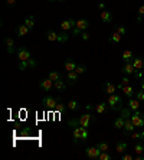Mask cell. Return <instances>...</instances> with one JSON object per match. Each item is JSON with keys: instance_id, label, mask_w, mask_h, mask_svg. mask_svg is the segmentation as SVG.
Returning <instances> with one entry per match:
<instances>
[{"instance_id": "6da1fadb", "label": "cell", "mask_w": 144, "mask_h": 160, "mask_svg": "<svg viewBox=\"0 0 144 160\" xmlns=\"http://www.w3.org/2000/svg\"><path fill=\"white\" fill-rule=\"evenodd\" d=\"M92 121H95V116H92L91 114V111L89 112H85V114H82L79 118H72V120H69L68 121V127H78V126H82V127H87L88 128L89 127V124L92 123Z\"/></svg>"}, {"instance_id": "7a4b0ae2", "label": "cell", "mask_w": 144, "mask_h": 160, "mask_svg": "<svg viewBox=\"0 0 144 160\" xmlns=\"http://www.w3.org/2000/svg\"><path fill=\"white\" fill-rule=\"evenodd\" d=\"M108 107L112 110V111H121L122 108V97L118 94H111L107 100Z\"/></svg>"}, {"instance_id": "3957f363", "label": "cell", "mask_w": 144, "mask_h": 160, "mask_svg": "<svg viewBox=\"0 0 144 160\" xmlns=\"http://www.w3.org/2000/svg\"><path fill=\"white\" fill-rule=\"evenodd\" d=\"M45 36H46V39H48V41H51V42H61V43H63V42H67L68 39H69L68 32L56 33V32H53V30H48V32L45 33Z\"/></svg>"}, {"instance_id": "277c9868", "label": "cell", "mask_w": 144, "mask_h": 160, "mask_svg": "<svg viewBox=\"0 0 144 160\" xmlns=\"http://www.w3.org/2000/svg\"><path fill=\"white\" fill-rule=\"evenodd\" d=\"M36 67H37V61H35L33 58H30L27 61H19V63H17L19 71H26L29 68H36Z\"/></svg>"}, {"instance_id": "5b68a950", "label": "cell", "mask_w": 144, "mask_h": 160, "mask_svg": "<svg viewBox=\"0 0 144 160\" xmlns=\"http://www.w3.org/2000/svg\"><path fill=\"white\" fill-rule=\"evenodd\" d=\"M59 101H61L59 98H55V97H52V95H46V97H43V100H42V104H43L46 108L55 110L56 104H58Z\"/></svg>"}, {"instance_id": "8992f818", "label": "cell", "mask_w": 144, "mask_h": 160, "mask_svg": "<svg viewBox=\"0 0 144 160\" xmlns=\"http://www.w3.org/2000/svg\"><path fill=\"white\" fill-rule=\"evenodd\" d=\"M131 121L134 123L136 127H144V114L141 111H134L131 114Z\"/></svg>"}, {"instance_id": "52a82bcc", "label": "cell", "mask_w": 144, "mask_h": 160, "mask_svg": "<svg viewBox=\"0 0 144 160\" xmlns=\"http://www.w3.org/2000/svg\"><path fill=\"white\" fill-rule=\"evenodd\" d=\"M85 154L88 159H92V160H98L100 159V154H101V150L98 147H88V149H85Z\"/></svg>"}, {"instance_id": "ba28073f", "label": "cell", "mask_w": 144, "mask_h": 160, "mask_svg": "<svg viewBox=\"0 0 144 160\" xmlns=\"http://www.w3.org/2000/svg\"><path fill=\"white\" fill-rule=\"evenodd\" d=\"M17 58L19 61H27L32 58V53H30V51L27 48L20 46V48H17Z\"/></svg>"}, {"instance_id": "9c48e42d", "label": "cell", "mask_w": 144, "mask_h": 160, "mask_svg": "<svg viewBox=\"0 0 144 160\" xmlns=\"http://www.w3.org/2000/svg\"><path fill=\"white\" fill-rule=\"evenodd\" d=\"M39 88L43 89V91H52L53 89V81L51 78H45V79H41L39 81Z\"/></svg>"}, {"instance_id": "30bf717a", "label": "cell", "mask_w": 144, "mask_h": 160, "mask_svg": "<svg viewBox=\"0 0 144 160\" xmlns=\"http://www.w3.org/2000/svg\"><path fill=\"white\" fill-rule=\"evenodd\" d=\"M75 26H77V20H74V19H68V20H63V22L61 23V29H62L63 32H69V30H72Z\"/></svg>"}, {"instance_id": "8fae6325", "label": "cell", "mask_w": 144, "mask_h": 160, "mask_svg": "<svg viewBox=\"0 0 144 160\" xmlns=\"http://www.w3.org/2000/svg\"><path fill=\"white\" fill-rule=\"evenodd\" d=\"M121 72L124 75H134L136 74V68H134L133 62H124V65H122V68H121Z\"/></svg>"}, {"instance_id": "7c38bea8", "label": "cell", "mask_w": 144, "mask_h": 160, "mask_svg": "<svg viewBox=\"0 0 144 160\" xmlns=\"http://www.w3.org/2000/svg\"><path fill=\"white\" fill-rule=\"evenodd\" d=\"M134 130H136V126H134V123L131 121V117L126 118V123H124V136H130Z\"/></svg>"}, {"instance_id": "4fadbf2b", "label": "cell", "mask_w": 144, "mask_h": 160, "mask_svg": "<svg viewBox=\"0 0 144 160\" xmlns=\"http://www.w3.org/2000/svg\"><path fill=\"white\" fill-rule=\"evenodd\" d=\"M4 45H6V52L9 55L15 52V41H13V38H4Z\"/></svg>"}, {"instance_id": "5bb4252c", "label": "cell", "mask_w": 144, "mask_h": 160, "mask_svg": "<svg viewBox=\"0 0 144 160\" xmlns=\"http://www.w3.org/2000/svg\"><path fill=\"white\" fill-rule=\"evenodd\" d=\"M102 89H104V92H107L108 95H111V94H115V91H117V85H114V84L105 81L102 84Z\"/></svg>"}, {"instance_id": "9a60e30c", "label": "cell", "mask_w": 144, "mask_h": 160, "mask_svg": "<svg viewBox=\"0 0 144 160\" xmlns=\"http://www.w3.org/2000/svg\"><path fill=\"white\" fill-rule=\"evenodd\" d=\"M30 29L27 26H26L25 23H22V25H19L17 28H16V35H17L19 38L20 36H26V35H29Z\"/></svg>"}, {"instance_id": "2e32d148", "label": "cell", "mask_w": 144, "mask_h": 160, "mask_svg": "<svg viewBox=\"0 0 144 160\" xmlns=\"http://www.w3.org/2000/svg\"><path fill=\"white\" fill-rule=\"evenodd\" d=\"M63 67H65L67 72L75 71V68H77V62H75L72 58H67V59H65V62H63Z\"/></svg>"}, {"instance_id": "e0dca14e", "label": "cell", "mask_w": 144, "mask_h": 160, "mask_svg": "<svg viewBox=\"0 0 144 160\" xmlns=\"http://www.w3.org/2000/svg\"><path fill=\"white\" fill-rule=\"evenodd\" d=\"M133 65H134V68H136V71H143L144 58H141V56H136V58L133 59Z\"/></svg>"}, {"instance_id": "ac0fdd59", "label": "cell", "mask_w": 144, "mask_h": 160, "mask_svg": "<svg viewBox=\"0 0 144 160\" xmlns=\"http://www.w3.org/2000/svg\"><path fill=\"white\" fill-rule=\"evenodd\" d=\"M72 138H74L75 144H79V143L82 142L81 140V128H79V127H74V128H72Z\"/></svg>"}, {"instance_id": "d6986e66", "label": "cell", "mask_w": 144, "mask_h": 160, "mask_svg": "<svg viewBox=\"0 0 144 160\" xmlns=\"http://www.w3.org/2000/svg\"><path fill=\"white\" fill-rule=\"evenodd\" d=\"M121 58H122V61H124V62H133V59L136 58V55H134L130 49H126V51L121 53Z\"/></svg>"}, {"instance_id": "ffe728a7", "label": "cell", "mask_w": 144, "mask_h": 160, "mask_svg": "<svg viewBox=\"0 0 144 160\" xmlns=\"http://www.w3.org/2000/svg\"><path fill=\"white\" fill-rule=\"evenodd\" d=\"M78 77H79V75H78L75 71L68 72V74H67V81H68V84H69V85H74V84H77V82H78Z\"/></svg>"}, {"instance_id": "44dd1931", "label": "cell", "mask_w": 144, "mask_h": 160, "mask_svg": "<svg viewBox=\"0 0 144 160\" xmlns=\"http://www.w3.org/2000/svg\"><path fill=\"white\" fill-rule=\"evenodd\" d=\"M121 91H122V94H124V95H126L127 98H133V97H134V94H136V89H134L131 85L122 87Z\"/></svg>"}, {"instance_id": "7402d4cb", "label": "cell", "mask_w": 144, "mask_h": 160, "mask_svg": "<svg viewBox=\"0 0 144 160\" xmlns=\"http://www.w3.org/2000/svg\"><path fill=\"white\" fill-rule=\"evenodd\" d=\"M67 107H68V110H71V111H79V110H81V104H79L77 100L68 101V102H67Z\"/></svg>"}, {"instance_id": "603a6c76", "label": "cell", "mask_w": 144, "mask_h": 160, "mask_svg": "<svg viewBox=\"0 0 144 160\" xmlns=\"http://www.w3.org/2000/svg\"><path fill=\"white\" fill-rule=\"evenodd\" d=\"M127 107H128L130 110H133V111H137V110L140 108V101L137 100V98H128V104H127Z\"/></svg>"}, {"instance_id": "cb8c5ba5", "label": "cell", "mask_w": 144, "mask_h": 160, "mask_svg": "<svg viewBox=\"0 0 144 160\" xmlns=\"http://www.w3.org/2000/svg\"><path fill=\"white\" fill-rule=\"evenodd\" d=\"M101 20H102L104 23H110L112 22V15H111L110 10H101Z\"/></svg>"}, {"instance_id": "d4e9b609", "label": "cell", "mask_w": 144, "mask_h": 160, "mask_svg": "<svg viewBox=\"0 0 144 160\" xmlns=\"http://www.w3.org/2000/svg\"><path fill=\"white\" fill-rule=\"evenodd\" d=\"M95 112L97 114H105V112H108V104L107 102H100V104H97Z\"/></svg>"}, {"instance_id": "484cf974", "label": "cell", "mask_w": 144, "mask_h": 160, "mask_svg": "<svg viewBox=\"0 0 144 160\" xmlns=\"http://www.w3.org/2000/svg\"><path fill=\"white\" fill-rule=\"evenodd\" d=\"M77 28H79L82 32H84V30H87L89 28V20H88V19H78V20H77Z\"/></svg>"}, {"instance_id": "4316f807", "label": "cell", "mask_w": 144, "mask_h": 160, "mask_svg": "<svg viewBox=\"0 0 144 160\" xmlns=\"http://www.w3.org/2000/svg\"><path fill=\"white\" fill-rule=\"evenodd\" d=\"M53 88L58 89V91H65L67 89V82H65V79H59V81H55L53 82Z\"/></svg>"}, {"instance_id": "83f0119b", "label": "cell", "mask_w": 144, "mask_h": 160, "mask_svg": "<svg viewBox=\"0 0 144 160\" xmlns=\"http://www.w3.org/2000/svg\"><path fill=\"white\" fill-rule=\"evenodd\" d=\"M108 42H112V43H120L121 42V35L118 33V32H112V33L108 36Z\"/></svg>"}, {"instance_id": "f1b7e54d", "label": "cell", "mask_w": 144, "mask_h": 160, "mask_svg": "<svg viewBox=\"0 0 144 160\" xmlns=\"http://www.w3.org/2000/svg\"><path fill=\"white\" fill-rule=\"evenodd\" d=\"M124 123H126V118H124V117H117V118L114 120V127L117 130H121V128H124Z\"/></svg>"}, {"instance_id": "f546056e", "label": "cell", "mask_w": 144, "mask_h": 160, "mask_svg": "<svg viewBox=\"0 0 144 160\" xmlns=\"http://www.w3.org/2000/svg\"><path fill=\"white\" fill-rule=\"evenodd\" d=\"M23 23H25V25H26L27 28H29L30 30L33 29L35 25H36V23H35V18H33V16H27V18L25 19V22H23Z\"/></svg>"}, {"instance_id": "4dcf8cb0", "label": "cell", "mask_w": 144, "mask_h": 160, "mask_svg": "<svg viewBox=\"0 0 144 160\" xmlns=\"http://www.w3.org/2000/svg\"><path fill=\"white\" fill-rule=\"evenodd\" d=\"M78 127L81 128V140H82V142H87V140H88V137H89L88 128H87V127H82V126H78Z\"/></svg>"}, {"instance_id": "1f68e13d", "label": "cell", "mask_w": 144, "mask_h": 160, "mask_svg": "<svg viewBox=\"0 0 144 160\" xmlns=\"http://www.w3.org/2000/svg\"><path fill=\"white\" fill-rule=\"evenodd\" d=\"M127 143L126 142H118L117 143V146H115V150H117V153H124L127 150Z\"/></svg>"}, {"instance_id": "d6a6232c", "label": "cell", "mask_w": 144, "mask_h": 160, "mask_svg": "<svg viewBox=\"0 0 144 160\" xmlns=\"http://www.w3.org/2000/svg\"><path fill=\"white\" fill-rule=\"evenodd\" d=\"M48 78H51L52 81L55 82V81H59V79H62L63 77L59 74V72H56V71H51V72H49V75H48Z\"/></svg>"}, {"instance_id": "836d02e7", "label": "cell", "mask_w": 144, "mask_h": 160, "mask_svg": "<svg viewBox=\"0 0 144 160\" xmlns=\"http://www.w3.org/2000/svg\"><path fill=\"white\" fill-rule=\"evenodd\" d=\"M134 152H136L137 156H138V154H141V153L144 152V142L143 143H137V144L134 146Z\"/></svg>"}, {"instance_id": "e575fe53", "label": "cell", "mask_w": 144, "mask_h": 160, "mask_svg": "<svg viewBox=\"0 0 144 160\" xmlns=\"http://www.w3.org/2000/svg\"><path fill=\"white\" fill-rule=\"evenodd\" d=\"M114 30H115V32H118V33L121 35V36H122V35H126V33H127V28H126V26H122V25H115V26H114Z\"/></svg>"}, {"instance_id": "d590c367", "label": "cell", "mask_w": 144, "mask_h": 160, "mask_svg": "<svg viewBox=\"0 0 144 160\" xmlns=\"http://www.w3.org/2000/svg\"><path fill=\"white\" fill-rule=\"evenodd\" d=\"M97 147H98L101 152H108V150H110V146H108V143H105V142L97 143Z\"/></svg>"}, {"instance_id": "8d00e7d4", "label": "cell", "mask_w": 144, "mask_h": 160, "mask_svg": "<svg viewBox=\"0 0 144 160\" xmlns=\"http://www.w3.org/2000/svg\"><path fill=\"white\" fill-rule=\"evenodd\" d=\"M67 104H63V102H61V101H59V102H58V104H56V107H55V111L56 112H63V111H65V110H67Z\"/></svg>"}, {"instance_id": "74e56055", "label": "cell", "mask_w": 144, "mask_h": 160, "mask_svg": "<svg viewBox=\"0 0 144 160\" xmlns=\"http://www.w3.org/2000/svg\"><path fill=\"white\" fill-rule=\"evenodd\" d=\"M98 160H112V154H110L108 152H101Z\"/></svg>"}, {"instance_id": "f35d334b", "label": "cell", "mask_w": 144, "mask_h": 160, "mask_svg": "<svg viewBox=\"0 0 144 160\" xmlns=\"http://www.w3.org/2000/svg\"><path fill=\"white\" fill-rule=\"evenodd\" d=\"M134 97H136L137 100L140 101V102H144V89H140V91H136V94H134Z\"/></svg>"}, {"instance_id": "ab89813d", "label": "cell", "mask_w": 144, "mask_h": 160, "mask_svg": "<svg viewBox=\"0 0 144 160\" xmlns=\"http://www.w3.org/2000/svg\"><path fill=\"white\" fill-rule=\"evenodd\" d=\"M121 117H124V118H130L131 117V112H130V108L128 107H122L121 108Z\"/></svg>"}, {"instance_id": "60d3db41", "label": "cell", "mask_w": 144, "mask_h": 160, "mask_svg": "<svg viewBox=\"0 0 144 160\" xmlns=\"http://www.w3.org/2000/svg\"><path fill=\"white\" fill-rule=\"evenodd\" d=\"M87 69H88V68L85 67V65H77V68H75V72H77L78 75H81V74H84V72H87Z\"/></svg>"}, {"instance_id": "b9f144b4", "label": "cell", "mask_w": 144, "mask_h": 160, "mask_svg": "<svg viewBox=\"0 0 144 160\" xmlns=\"http://www.w3.org/2000/svg\"><path fill=\"white\" fill-rule=\"evenodd\" d=\"M81 33H82V30L79 29V28H77V26L71 30V35H72V36H81Z\"/></svg>"}, {"instance_id": "7bdbcfd3", "label": "cell", "mask_w": 144, "mask_h": 160, "mask_svg": "<svg viewBox=\"0 0 144 160\" xmlns=\"http://www.w3.org/2000/svg\"><path fill=\"white\" fill-rule=\"evenodd\" d=\"M81 38L84 39V41H89V38H91V35H89L88 32H87V30H84V32L81 33Z\"/></svg>"}, {"instance_id": "ee69618b", "label": "cell", "mask_w": 144, "mask_h": 160, "mask_svg": "<svg viewBox=\"0 0 144 160\" xmlns=\"http://www.w3.org/2000/svg\"><path fill=\"white\" fill-rule=\"evenodd\" d=\"M130 136H131V138H134V140H141V133H131Z\"/></svg>"}, {"instance_id": "f6af8a7d", "label": "cell", "mask_w": 144, "mask_h": 160, "mask_svg": "<svg viewBox=\"0 0 144 160\" xmlns=\"http://www.w3.org/2000/svg\"><path fill=\"white\" fill-rule=\"evenodd\" d=\"M121 85H122V87L130 85V78H128V77H124V78L121 79Z\"/></svg>"}, {"instance_id": "bcb514c9", "label": "cell", "mask_w": 144, "mask_h": 160, "mask_svg": "<svg viewBox=\"0 0 144 160\" xmlns=\"http://www.w3.org/2000/svg\"><path fill=\"white\" fill-rule=\"evenodd\" d=\"M121 159H122V160H133L134 156H133V154H122Z\"/></svg>"}, {"instance_id": "7dc6e473", "label": "cell", "mask_w": 144, "mask_h": 160, "mask_svg": "<svg viewBox=\"0 0 144 160\" xmlns=\"http://www.w3.org/2000/svg\"><path fill=\"white\" fill-rule=\"evenodd\" d=\"M138 16H141V18L144 19V4L138 8Z\"/></svg>"}, {"instance_id": "c3c4849f", "label": "cell", "mask_w": 144, "mask_h": 160, "mask_svg": "<svg viewBox=\"0 0 144 160\" xmlns=\"http://www.w3.org/2000/svg\"><path fill=\"white\" fill-rule=\"evenodd\" d=\"M6 4H7L9 8H12V6H15L16 4V0H6Z\"/></svg>"}, {"instance_id": "681fc988", "label": "cell", "mask_w": 144, "mask_h": 160, "mask_svg": "<svg viewBox=\"0 0 144 160\" xmlns=\"http://www.w3.org/2000/svg\"><path fill=\"white\" fill-rule=\"evenodd\" d=\"M98 9H100V10H105V3L100 2V3H98Z\"/></svg>"}, {"instance_id": "f907efd6", "label": "cell", "mask_w": 144, "mask_h": 160, "mask_svg": "<svg viewBox=\"0 0 144 160\" xmlns=\"http://www.w3.org/2000/svg\"><path fill=\"white\" fill-rule=\"evenodd\" d=\"M87 110H88V111H92V110L95 111V107H94L92 104H88V105H87Z\"/></svg>"}, {"instance_id": "816d5d0a", "label": "cell", "mask_w": 144, "mask_h": 160, "mask_svg": "<svg viewBox=\"0 0 144 160\" xmlns=\"http://www.w3.org/2000/svg\"><path fill=\"white\" fill-rule=\"evenodd\" d=\"M143 22V18L141 16H137V23H141Z\"/></svg>"}, {"instance_id": "f5cc1de1", "label": "cell", "mask_w": 144, "mask_h": 160, "mask_svg": "<svg viewBox=\"0 0 144 160\" xmlns=\"http://www.w3.org/2000/svg\"><path fill=\"white\" fill-rule=\"evenodd\" d=\"M141 142H144V130L141 131Z\"/></svg>"}, {"instance_id": "db71d44e", "label": "cell", "mask_w": 144, "mask_h": 160, "mask_svg": "<svg viewBox=\"0 0 144 160\" xmlns=\"http://www.w3.org/2000/svg\"><path fill=\"white\" fill-rule=\"evenodd\" d=\"M141 89H144V79H143V82H141Z\"/></svg>"}, {"instance_id": "11a10c76", "label": "cell", "mask_w": 144, "mask_h": 160, "mask_svg": "<svg viewBox=\"0 0 144 160\" xmlns=\"http://www.w3.org/2000/svg\"><path fill=\"white\" fill-rule=\"evenodd\" d=\"M59 2H61V3H65V2H67V0H59Z\"/></svg>"}, {"instance_id": "9f6ffc18", "label": "cell", "mask_w": 144, "mask_h": 160, "mask_svg": "<svg viewBox=\"0 0 144 160\" xmlns=\"http://www.w3.org/2000/svg\"><path fill=\"white\" fill-rule=\"evenodd\" d=\"M48 2H59V0H48Z\"/></svg>"}, {"instance_id": "6f0895ef", "label": "cell", "mask_w": 144, "mask_h": 160, "mask_svg": "<svg viewBox=\"0 0 144 160\" xmlns=\"http://www.w3.org/2000/svg\"><path fill=\"white\" fill-rule=\"evenodd\" d=\"M143 72H144V69H143Z\"/></svg>"}, {"instance_id": "680465c9", "label": "cell", "mask_w": 144, "mask_h": 160, "mask_svg": "<svg viewBox=\"0 0 144 160\" xmlns=\"http://www.w3.org/2000/svg\"><path fill=\"white\" fill-rule=\"evenodd\" d=\"M143 159H144V156H143Z\"/></svg>"}]
</instances>
